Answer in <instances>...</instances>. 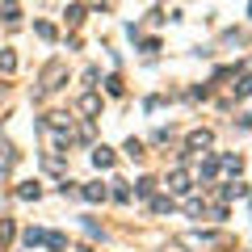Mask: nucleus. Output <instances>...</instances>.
I'll return each instance as SVG.
<instances>
[{
  "label": "nucleus",
  "instance_id": "obj_1",
  "mask_svg": "<svg viewBox=\"0 0 252 252\" xmlns=\"http://www.w3.org/2000/svg\"><path fill=\"white\" fill-rule=\"evenodd\" d=\"M164 185H168L172 193H185V189H189V177H185V172H181V168H172V172H168V181H164Z\"/></svg>",
  "mask_w": 252,
  "mask_h": 252
},
{
  "label": "nucleus",
  "instance_id": "obj_2",
  "mask_svg": "<svg viewBox=\"0 0 252 252\" xmlns=\"http://www.w3.org/2000/svg\"><path fill=\"white\" fill-rule=\"evenodd\" d=\"M215 139H210V130H193L189 135V152H202V147H210Z\"/></svg>",
  "mask_w": 252,
  "mask_h": 252
},
{
  "label": "nucleus",
  "instance_id": "obj_3",
  "mask_svg": "<svg viewBox=\"0 0 252 252\" xmlns=\"http://www.w3.org/2000/svg\"><path fill=\"white\" fill-rule=\"evenodd\" d=\"M38 193H42V189H38L34 181H26V185L17 189V198H21V202H38Z\"/></svg>",
  "mask_w": 252,
  "mask_h": 252
},
{
  "label": "nucleus",
  "instance_id": "obj_4",
  "mask_svg": "<svg viewBox=\"0 0 252 252\" xmlns=\"http://www.w3.org/2000/svg\"><path fill=\"white\" fill-rule=\"evenodd\" d=\"M93 164H97V168H109V164H114V152H109V147H97V152H93Z\"/></svg>",
  "mask_w": 252,
  "mask_h": 252
},
{
  "label": "nucleus",
  "instance_id": "obj_5",
  "mask_svg": "<svg viewBox=\"0 0 252 252\" xmlns=\"http://www.w3.org/2000/svg\"><path fill=\"white\" fill-rule=\"evenodd\" d=\"M80 193H84V198H89V202H101V198H105V185H84Z\"/></svg>",
  "mask_w": 252,
  "mask_h": 252
},
{
  "label": "nucleus",
  "instance_id": "obj_6",
  "mask_svg": "<svg viewBox=\"0 0 252 252\" xmlns=\"http://www.w3.org/2000/svg\"><path fill=\"white\" fill-rule=\"evenodd\" d=\"M13 67H17V55H13V51H0V72H13Z\"/></svg>",
  "mask_w": 252,
  "mask_h": 252
},
{
  "label": "nucleus",
  "instance_id": "obj_7",
  "mask_svg": "<svg viewBox=\"0 0 252 252\" xmlns=\"http://www.w3.org/2000/svg\"><path fill=\"white\" fill-rule=\"evenodd\" d=\"M26 244H30V248H34V244H46V231H38V227H30V231H26Z\"/></svg>",
  "mask_w": 252,
  "mask_h": 252
},
{
  "label": "nucleus",
  "instance_id": "obj_8",
  "mask_svg": "<svg viewBox=\"0 0 252 252\" xmlns=\"http://www.w3.org/2000/svg\"><path fill=\"white\" fill-rule=\"evenodd\" d=\"M114 198H118V202H130V189H126V181H114Z\"/></svg>",
  "mask_w": 252,
  "mask_h": 252
},
{
  "label": "nucleus",
  "instance_id": "obj_9",
  "mask_svg": "<svg viewBox=\"0 0 252 252\" xmlns=\"http://www.w3.org/2000/svg\"><path fill=\"white\" fill-rule=\"evenodd\" d=\"M235 97H252V76H244V80L235 84Z\"/></svg>",
  "mask_w": 252,
  "mask_h": 252
},
{
  "label": "nucleus",
  "instance_id": "obj_10",
  "mask_svg": "<svg viewBox=\"0 0 252 252\" xmlns=\"http://www.w3.org/2000/svg\"><path fill=\"white\" fill-rule=\"evenodd\" d=\"M80 109H84V114H97V109H101V101H97V97H93V93H89V97L80 101Z\"/></svg>",
  "mask_w": 252,
  "mask_h": 252
},
{
  "label": "nucleus",
  "instance_id": "obj_11",
  "mask_svg": "<svg viewBox=\"0 0 252 252\" xmlns=\"http://www.w3.org/2000/svg\"><path fill=\"white\" fill-rule=\"evenodd\" d=\"M126 156H135V160H143V143H139V139H130V143H126Z\"/></svg>",
  "mask_w": 252,
  "mask_h": 252
},
{
  "label": "nucleus",
  "instance_id": "obj_12",
  "mask_svg": "<svg viewBox=\"0 0 252 252\" xmlns=\"http://www.w3.org/2000/svg\"><path fill=\"white\" fill-rule=\"evenodd\" d=\"M0 17H4V21H17L21 9H17V4H4V9H0Z\"/></svg>",
  "mask_w": 252,
  "mask_h": 252
},
{
  "label": "nucleus",
  "instance_id": "obj_13",
  "mask_svg": "<svg viewBox=\"0 0 252 252\" xmlns=\"http://www.w3.org/2000/svg\"><path fill=\"white\" fill-rule=\"evenodd\" d=\"M67 21H72V26H80V21H84V9H80V4H72V9H67Z\"/></svg>",
  "mask_w": 252,
  "mask_h": 252
},
{
  "label": "nucleus",
  "instance_id": "obj_14",
  "mask_svg": "<svg viewBox=\"0 0 252 252\" xmlns=\"http://www.w3.org/2000/svg\"><path fill=\"white\" fill-rule=\"evenodd\" d=\"M34 30H38V38H46V42H51V38H55V26H46V21H38Z\"/></svg>",
  "mask_w": 252,
  "mask_h": 252
},
{
  "label": "nucleus",
  "instance_id": "obj_15",
  "mask_svg": "<svg viewBox=\"0 0 252 252\" xmlns=\"http://www.w3.org/2000/svg\"><path fill=\"white\" fill-rule=\"evenodd\" d=\"M152 210H156V215H164V210H172V198H156V202H152Z\"/></svg>",
  "mask_w": 252,
  "mask_h": 252
},
{
  "label": "nucleus",
  "instance_id": "obj_16",
  "mask_svg": "<svg viewBox=\"0 0 252 252\" xmlns=\"http://www.w3.org/2000/svg\"><path fill=\"white\" fill-rule=\"evenodd\" d=\"M9 240H13V223L4 219V223H0V244H9Z\"/></svg>",
  "mask_w": 252,
  "mask_h": 252
},
{
  "label": "nucleus",
  "instance_id": "obj_17",
  "mask_svg": "<svg viewBox=\"0 0 252 252\" xmlns=\"http://www.w3.org/2000/svg\"><path fill=\"white\" fill-rule=\"evenodd\" d=\"M152 189H156V181H152V177H139V193H143V198L152 193Z\"/></svg>",
  "mask_w": 252,
  "mask_h": 252
},
{
  "label": "nucleus",
  "instance_id": "obj_18",
  "mask_svg": "<svg viewBox=\"0 0 252 252\" xmlns=\"http://www.w3.org/2000/svg\"><path fill=\"white\" fill-rule=\"evenodd\" d=\"M223 198H244V185H223Z\"/></svg>",
  "mask_w": 252,
  "mask_h": 252
}]
</instances>
